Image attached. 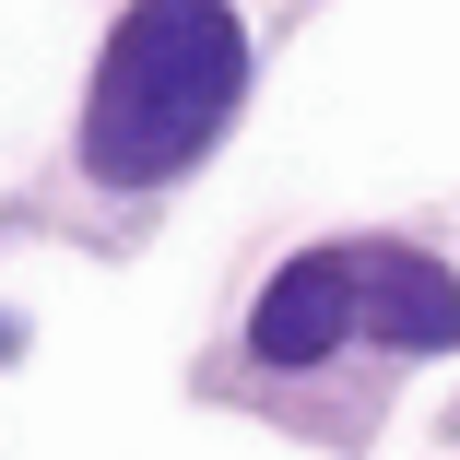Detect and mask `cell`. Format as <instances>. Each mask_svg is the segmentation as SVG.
I'll return each instance as SVG.
<instances>
[{"label": "cell", "mask_w": 460, "mask_h": 460, "mask_svg": "<svg viewBox=\"0 0 460 460\" xmlns=\"http://www.w3.org/2000/svg\"><path fill=\"white\" fill-rule=\"evenodd\" d=\"M236 83H248V36L225 0H130L95 59V95H83V165L107 190H154L236 119Z\"/></svg>", "instance_id": "obj_1"}, {"label": "cell", "mask_w": 460, "mask_h": 460, "mask_svg": "<svg viewBox=\"0 0 460 460\" xmlns=\"http://www.w3.org/2000/svg\"><path fill=\"white\" fill-rule=\"evenodd\" d=\"M354 248H307L296 271H271V296L248 307V354L260 366H319L342 331H354Z\"/></svg>", "instance_id": "obj_2"}, {"label": "cell", "mask_w": 460, "mask_h": 460, "mask_svg": "<svg viewBox=\"0 0 460 460\" xmlns=\"http://www.w3.org/2000/svg\"><path fill=\"white\" fill-rule=\"evenodd\" d=\"M354 307H366V331H390L402 354H448L460 342V271H437L413 248H354Z\"/></svg>", "instance_id": "obj_3"}, {"label": "cell", "mask_w": 460, "mask_h": 460, "mask_svg": "<svg viewBox=\"0 0 460 460\" xmlns=\"http://www.w3.org/2000/svg\"><path fill=\"white\" fill-rule=\"evenodd\" d=\"M0 342H13V319H0Z\"/></svg>", "instance_id": "obj_4"}]
</instances>
